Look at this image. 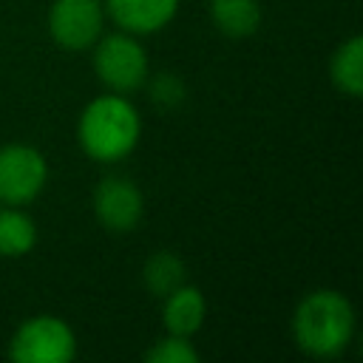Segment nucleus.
Returning a JSON list of instances; mask_svg holds the SVG:
<instances>
[{
  "mask_svg": "<svg viewBox=\"0 0 363 363\" xmlns=\"http://www.w3.org/2000/svg\"><path fill=\"white\" fill-rule=\"evenodd\" d=\"M295 340L315 357H335L346 349L354 332V315L349 301L335 289L309 292L292 318Z\"/></svg>",
  "mask_w": 363,
  "mask_h": 363,
  "instance_id": "obj_1",
  "label": "nucleus"
},
{
  "mask_svg": "<svg viewBox=\"0 0 363 363\" xmlns=\"http://www.w3.org/2000/svg\"><path fill=\"white\" fill-rule=\"evenodd\" d=\"M139 142V116L122 96L94 99L79 119V145L96 162H116L128 156Z\"/></svg>",
  "mask_w": 363,
  "mask_h": 363,
  "instance_id": "obj_2",
  "label": "nucleus"
},
{
  "mask_svg": "<svg viewBox=\"0 0 363 363\" xmlns=\"http://www.w3.org/2000/svg\"><path fill=\"white\" fill-rule=\"evenodd\" d=\"M77 352L74 332L60 318H31L26 320L9 346L11 360L17 363H68Z\"/></svg>",
  "mask_w": 363,
  "mask_h": 363,
  "instance_id": "obj_3",
  "label": "nucleus"
},
{
  "mask_svg": "<svg viewBox=\"0 0 363 363\" xmlns=\"http://www.w3.org/2000/svg\"><path fill=\"white\" fill-rule=\"evenodd\" d=\"M94 68L111 91H136L147 77V57L136 40L111 34L96 45Z\"/></svg>",
  "mask_w": 363,
  "mask_h": 363,
  "instance_id": "obj_4",
  "label": "nucleus"
},
{
  "mask_svg": "<svg viewBox=\"0 0 363 363\" xmlns=\"http://www.w3.org/2000/svg\"><path fill=\"white\" fill-rule=\"evenodd\" d=\"M45 184V159L28 145H9L0 150V201L26 204Z\"/></svg>",
  "mask_w": 363,
  "mask_h": 363,
  "instance_id": "obj_5",
  "label": "nucleus"
},
{
  "mask_svg": "<svg viewBox=\"0 0 363 363\" xmlns=\"http://www.w3.org/2000/svg\"><path fill=\"white\" fill-rule=\"evenodd\" d=\"M48 28L62 48L82 51L102 31V6L99 0H54Z\"/></svg>",
  "mask_w": 363,
  "mask_h": 363,
  "instance_id": "obj_6",
  "label": "nucleus"
},
{
  "mask_svg": "<svg viewBox=\"0 0 363 363\" xmlns=\"http://www.w3.org/2000/svg\"><path fill=\"white\" fill-rule=\"evenodd\" d=\"M94 210L111 233H128L142 218V193L133 182L122 176H108L94 190Z\"/></svg>",
  "mask_w": 363,
  "mask_h": 363,
  "instance_id": "obj_7",
  "label": "nucleus"
},
{
  "mask_svg": "<svg viewBox=\"0 0 363 363\" xmlns=\"http://www.w3.org/2000/svg\"><path fill=\"white\" fill-rule=\"evenodd\" d=\"M105 6L113 23H119L125 31L150 34L170 23L179 0H105Z\"/></svg>",
  "mask_w": 363,
  "mask_h": 363,
  "instance_id": "obj_8",
  "label": "nucleus"
},
{
  "mask_svg": "<svg viewBox=\"0 0 363 363\" xmlns=\"http://www.w3.org/2000/svg\"><path fill=\"white\" fill-rule=\"evenodd\" d=\"M204 320V295L196 286H179L164 298V326L170 335L187 337Z\"/></svg>",
  "mask_w": 363,
  "mask_h": 363,
  "instance_id": "obj_9",
  "label": "nucleus"
},
{
  "mask_svg": "<svg viewBox=\"0 0 363 363\" xmlns=\"http://www.w3.org/2000/svg\"><path fill=\"white\" fill-rule=\"evenodd\" d=\"M210 14L216 28L227 37H247L261 23V9L255 0H213Z\"/></svg>",
  "mask_w": 363,
  "mask_h": 363,
  "instance_id": "obj_10",
  "label": "nucleus"
},
{
  "mask_svg": "<svg viewBox=\"0 0 363 363\" xmlns=\"http://www.w3.org/2000/svg\"><path fill=\"white\" fill-rule=\"evenodd\" d=\"M332 82L349 96L363 94V37H352L332 57Z\"/></svg>",
  "mask_w": 363,
  "mask_h": 363,
  "instance_id": "obj_11",
  "label": "nucleus"
},
{
  "mask_svg": "<svg viewBox=\"0 0 363 363\" xmlns=\"http://www.w3.org/2000/svg\"><path fill=\"white\" fill-rule=\"evenodd\" d=\"M34 221L14 207L0 210V255H26L34 247Z\"/></svg>",
  "mask_w": 363,
  "mask_h": 363,
  "instance_id": "obj_12",
  "label": "nucleus"
},
{
  "mask_svg": "<svg viewBox=\"0 0 363 363\" xmlns=\"http://www.w3.org/2000/svg\"><path fill=\"white\" fill-rule=\"evenodd\" d=\"M184 278H187L184 264L173 252H156L145 264V284L156 298H167L173 289L184 284Z\"/></svg>",
  "mask_w": 363,
  "mask_h": 363,
  "instance_id": "obj_13",
  "label": "nucleus"
},
{
  "mask_svg": "<svg viewBox=\"0 0 363 363\" xmlns=\"http://www.w3.org/2000/svg\"><path fill=\"white\" fill-rule=\"evenodd\" d=\"M145 360H147V363H196L199 354H196V349H193L184 337L170 335V337H164V340H156V343L147 349Z\"/></svg>",
  "mask_w": 363,
  "mask_h": 363,
  "instance_id": "obj_14",
  "label": "nucleus"
},
{
  "mask_svg": "<svg viewBox=\"0 0 363 363\" xmlns=\"http://www.w3.org/2000/svg\"><path fill=\"white\" fill-rule=\"evenodd\" d=\"M150 99H153L159 108H176V105L184 99V85H182L173 74H159V77L150 82Z\"/></svg>",
  "mask_w": 363,
  "mask_h": 363,
  "instance_id": "obj_15",
  "label": "nucleus"
}]
</instances>
